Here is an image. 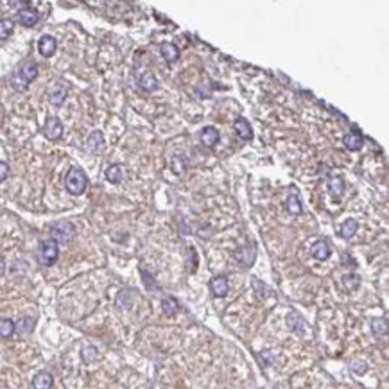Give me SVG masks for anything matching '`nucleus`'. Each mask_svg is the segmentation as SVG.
Segmentation results:
<instances>
[{
	"mask_svg": "<svg viewBox=\"0 0 389 389\" xmlns=\"http://www.w3.org/2000/svg\"><path fill=\"white\" fill-rule=\"evenodd\" d=\"M38 75V67L34 63H25L20 67L18 72H15L11 77V87L16 92H24L27 90V87L32 83Z\"/></svg>",
	"mask_w": 389,
	"mask_h": 389,
	"instance_id": "obj_1",
	"label": "nucleus"
},
{
	"mask_svg": "<svg viewBox=\"0 0 389 389\" xmlns=\"http://www.w3.org/2000/svg\"><path fill=\"white\" fill-rule=\"evenodd\" d=\"M87 185H88V178L84 174L83 169H79V167H72L68 170L67 178H65V187L67 190L72 194V196H81V194L87 190Z\"/></svg>",
	"mask_w": 389,
	"mask_h": 389,
	"instance_id": "obj_2",
	"label": "nucleus"
},
{
	"mask_svg": "<svg viewBox=\"0 0 389 389\" xmlns=\"http://www.w3.org/2000/svg\"><path fill=\"white\" fill-rule=\"evenodd\" d=\"M58 255H59V248L56 240L49 239L39 244L38 256H39V262L44 264V266H52V264L58 260Z\"/></svg>",
	"mask_w": 389,
	"mask_h": 389,
	"instance_id": "obj_3",
	"label": "nucleus"
},
{
	"mask_svg": "<svg viewBox=\"0 0 389 389\" xmlns=\"http://www.w3.org/2000/svg\"><path fill=\"white\" fill-rule=\"evenodd\" d=\"M74 233H75V230L70 223H56V224H52V228H51V235L54 237L52 240L61 242V244L70 242Z\"/></svg>",
	"mask_w": 389,
	"mask_h": 389,
	"instance_id": "obj_4",
	"label": "nucleus"
},
{
	"mask_svg": "<svg viewBox=\"0 0 389 389\" xmlns=\"http://www.w3.org/2000/svg\"><path fill=\"white\" fill-rule=\"evenodd\" d=\"M44 135L49 140H58V138H61V135H63V124H61V120H59L58 117L47 118V122H45L44 126Z\"/></svg>",
	"mask_w": 389,
	"mask_h": 389,
	"instance_id": "obj_5",
	"label": "nucleus"
},
{
	"mask_svg": "<svg viewBox=\"0 0 389 389\" xmlns=\"http://www.w3.org/2000/svg\"><path fill=\"white\" fill-rule=\"evenodd\" d=\"M210 291L215 298H223V296L228 294V280L226 276H215L210 282Z\"/></svg>",
	"mask_w": 389,
	"mask_h": 389,
	"instance_id": "obj_6",
	"label": "nucleus"
},
{
	"mask_svg": "<svg viewBox=\"0 0 389 389\" xmlns=\"http://www.w3.org/2000/svg\"><path fill=\"white\" fill-rule=\"evenodd\" d=\"M65 97H67V87H65L63 83L54 84V87L49 90V102L54 104V106H59V104L65 101Z\"/></svg>",
	"mask_w": 389,
	"mask_h": 389,
	"instance_id": "obj_7",
	"label": "nucleus"
},
{
	"mask_svg": "<svg viewBox=\"0 0 389 389\" xmlns=\"http://www.w3.org/2000/svg\"><path fill=\"white\" fill-rule=\"evenodd\" d=\"M287 210L292 213V215H299L303 213V206H301V201H299V196H298V190L294 187L289 189V197H287Z\"/></svg>",
	"mask_w": 389,
	"mask_h": 389,
	"instance_id": "obj_8",
	"label": "nucleus"
},
{
	"mask_svg": "<svg viewBox=\"0 0 389 389\" xmlns=\"http://www.w3.org/2000/svg\"><path fill=\"white\" fill-rule=\"evenodd\" d=\"M102 147H104V137H102L101 131H94L87 140V149L92 154H99L102 151Z\"/></svg>",
	"mask_w": 389,
	"mask_h": 389,
	"instance_id": "obj_9",
	"label": "nucleus"
},
{
	"mask_svg": "<svg viewBox=\"0 0 389 389\" xmlns=\"http://www.w3.org/2000/svg\"><path fill=\"white\" fill-rule=\"evenodd\" d=\"M38 51L41 56H45V58H49V56H52L56 52V39L52 38V36H41L38 41Z\"/></svg>",
	"mask_w": 389,
	"mask_h": 389,
	"instance_id": "obj_10",
	"label": "nucleus"
},
{
	"mask_svg": "<svg viewBox=\"0 0 389 389\" xmlns=\"http://www.w3.org/2000/svg\"><path fill=\"white\" fill-rule=\"evenodd\" d=\"M18 20L25 27H32V25L38 22V11L32 8H24L18 11Z\"/></svg>",
	"mask_w": 389,
	"mask_h": 389,
	"instance_id": "obj_11",
	"label": "nucleus"
},
{
	"mask_svg": "<svg viewBox=\"0 0 389 389\" xmlns=\"http://www.w3.org/2000/svg\"><path fill=\"white\" fill-rule=\"evenodd\" d=\"M219 131L215 127H204L201 131V142H203V146L206 147H215L217 142H219Z\"/></svg>",
	"mask_w": 389,
	"mask_h": 389,
	"instance_id": "obj_12",
	"label": "nucleus"
},
{
	"mask_svg": "<svg viewBox=\"0 0 389 389\" xmlns=\"http://www.w3.org/2000/svg\"><path fill=\"white\" fill-rule=\"evenodd\" d=\"M311 253L314 258L318 260H326L328 256H330V246H328V242L326 240H318V242L314 244L311 248Z\"/></svg>",
	"mask_w": 389,
	"mask_h": 389,
	"instance_id": "obj_13",
	"label": "nucleus"
},
{
	"mask_svg": "<svg viewBox=\"0 0 389 389\" xmlns=\"http://www.w3.org/2000/svg\"><path fill=\"white\" fill-rule=\"evenodd\" d=\"M138 87L142 88L144 92H153L158 88V81L156 77H154L153 72H144L140 77V81H138Z\"/></svg>",
	"mask_w": 389,
	"mask_h": 389,
	"instance_id": "obj_14",
	"label": "nucleus"
},
{
	"mask_svg": "<svg viewBox=\"0 0 389 389\" xmlns=\"http://www.w3.org/2000/svg\"><path fill=\"white\" fill-rule=\"evenodd\" d=\"M52 387V375L47 371H39L32 380V389H51Z\"/></svg>",
	"mask_w": 389,
	"mask_h": 389,
	"instance_id": "obj_15",
	"label": "nucleus"
},
{
	"mask_svg": "<svg viewBox=\"0 0 389 389\" xmlns=\"http://www.w3.org/2000/svg\"><path fill=\"white\" fill-rule=\"evenodd\" d=\"M342 142H344V146L352 151H359L362 147V144H364L361 135L354 133V131H352V133H346L344 137H342Z\"/></svg>",
	"mask_w": 389,
	"mask_h": 389,
	"instance_id": "obj_16",
	"label": "nucleus"
},
{
	"mask_svg": "<svg viewBox=\"0 0 389 389\" xmlns=\"http://www.w3.org/2000/svg\"><path fill=\"white\" fill-rule=\"evenodd\" d=\"M133 298H135V291H131V289H126V291L118 292L117 307H120V309H129L131 303H133Z\"/></svg>",
	"mask_w": 389,
	"mask_h": 389,
	"instance_id": "obj_17",
	"label": "nucleus"
},
{
	"mask_svg": "<svg viewBox=\"0 0 389 389\" xmlns=\"http://www.w3.org/2000/svg\"><path fill=\"white\" fill-rule=\"evenodd\" d=\"M161 56L165 58V61L172 63V61L178 59V56H180V51H178V47L174 44H163L161 45Z\"/></svg>",
	"mask_w": 389,
	"mask_h": 389,
	"instance_id": "obj_18",
	"label": "nucleus"
},
{
	"mask_svg": "<svg viewBox=\"0 0 389 389\" xmlns=\"http://www.w3.org/2000/svg\"><path fill=\"white\" fill-rule=\"evenodd\" d=\"M235 131L237 135H239L242 140H249L251 138V127H249V124L244 118H239V120H235Z\"/></svg>",
	"mask_w": 389,
	"mask_h": 389,
	"instance_id": "obj_19",
	"label": "nucleus"
},
{
	"mask_svg": "<svg viewBox=\"0 0 389 389\" xmlns=\"http://www.w3.org/2000/svg\"><path fill=\"white\" fill-rule=\"evenodd\" d=\"M328 192L334 197L342 196V192H344V183H342L341 178H330V181H328Z\"/></svg>",
	"mask_w": 389,
	"mask_h": 389,
	"instance_id": "obj_20",
	"label": "nucleus"
},
{
	"mask_svg": "<svg viewBox=\"0 0 389 389\" xmlns=\"http://www.w3.org/2000/svg\"><path fill=\"white\" fill-rule=\"evenodd\" d=\"M32 325H34V321H32L31 318H22L15 325V330L18 332L20 335H29L32 332Z\"/></svg>",
	"mask_w": 389,
	"mask_h": 389,
	"instance_id": "obj_21",
	"label": "nucleus"
},
{
	"mask_svg": "<svg viewBox=\"0 0 389 389\" xmlns=\"http://www.w3.org/2000/svg\"><path fill=\"white\" fill-rule=\"evenodd\" d=\"M161 309H163V314L165 316H174L178 311H180V303L169 296V298H165L163 301H161Z\"/></svg>",
	"mask_w": 389,
	"mask_h": 389,
	"instance_id": "obj_22",
	"label": "nucleus"
},
{
	"mask_svg": "<svg viewBox=\"0 0 389 389\" xmlns=\"http://www.w3.org/2000/svg\"><path fill=\"white\" fill-rule=\"evenodd\" d=\"M371 330H373V334L377 335V337L385 335V332H387V321H385L384 318L371 319Z\"/></svg>",
	"mask_w": 389,
	"mask_h": 389,
	"instance_id": "obj_23",
	"label": "nucleus"
},
{
	"mask_svg": "<svg viewBox=\"0 0 389 389\" xmlns=\"http://www.w3.org/2000/svg\"><path fill=\"white\" fill-rule=\"evenodd\" d=\"M122 167L120 165H111V167H108V170H106V180L110 181V183H120L122 181Z\"/></svg>",
	"mask_w": 389,
	"mask_h": 389,
	"instance_id": "obj_24",
	"label": "nucleus"
},
{
	"mask_svg": "<svg viewBox=\"0 0 389 389\" xmlns=\"http://www.w3.org/2000/svg\"><path fill=\"white\" fill-rule=\"evenodd\" d=\"M170 167H172V170L176 174H183L187 170V167H189V163H187L185 156H181V154H176V156L172 158V161H170Z\"/></svg>",
	"mask_w": 389,
	"mask_h": 389,
	"instance_id": "obj_25",
	"label": "nucleus"
},
{
	"mask_svg": "<svg viewBox=\"0 0 389 389\" xmlns=\"http://www.w3.org/2000/svg\"><path fill=\"white\" fill-rule=\"evenodd\" d=\"M357 232V223L354 219H348L344 224L341 226V237L342 239H352Z\"/></svg>",
	"mask_w": 389,
	"mask_h": 389,
	"instance_id": "obj_26",
	"label": "nucleus"
},
{
	"mask_svg": "<svg viewBox=\"0 0 389 389\" xmlns=\"http://www.w3.org/2000/svg\"><path fill=\"white\" fill-rule=\"evenodd\" d=\"M15 334V323L11 319H0V337H11Z\"/></svg>",
	"mask_w": 389,
	"mask_h": 389,
	"instance_id": "obj_27",
	"label": "nucleus"
},
{
	"mask_svg": "<svg viewBox=\"0 0 389 389\" xmlns=\"http://www.w3.org/2000/svg\"><path fill=\"white\" fill-rule=\"evenodd\" d=\"M13 29H15V24H13V20L9 18H4L0 20V39H6L11 36Z\"/></svg>",
	"mask_w": 389,
	"mask_h": 389,
	"instance_id": "obj_28",
	"label": "nucleus"
},
{
	"mask_svg": "<svg viewBox=\"0 0 389 389\" xmlns=\"http://www.w3.org/2000/svg\"><path fill=\"white\" fill-rule=\"evenodd\" d=\"M342 283H344L346 289H357L359 283H361V278L357 275H346L342 276Z\"/></svg>",
	"mask_w": 389,
	"mask_h": 389,
	"instance_id": "obj_29",
	"label": "nucleus"
},
{
	"mask_svg": "<svg viewBox=\"0 0 389 389\" xmlns=\"http://www.w3.org/2000/svg\"><path fill=\"white\" fill-rule=\"evenodd\" d=\"M95 357H97V350H95L94 346H87V348L83 350V359H84V361L92 362Z\"/></svg>",
	"mask_w": 389,
	"mask_h": 389,
	"instance_id": "obj_30",
	"label": "nucleus"
},
{
	"mask_svg": "<svg viewBox=\"0 0 389 389\" xmlns=\"http://www.w3.org/2000/svg\"><path fill=\"white\" fill-rule=\"evenodd\" d=\"M9 174V167L8 163H4V161H0V181H4L6 178H8Z\"/></svg>",
	"mask_w": 389,
	"mask_h": 389,
	"instance_id": "obj_31",
	"label": "nucleus"
},
{
	"mask_svg": "<svg viewBox=\"0 0 389 389\" xmlns=\"http://www.w3.org/2000/svg\"><path fill=\"white\" fill-rule=\"evenodd\" d=\"M4 271H6V262L2 258H0V276L4 275Z\"/></svg>",
	"mask_w": 389,
	"mask_h": 389,
	"instance_id": "obj_32",
	"label": "nucleus"
}]
</instances>
